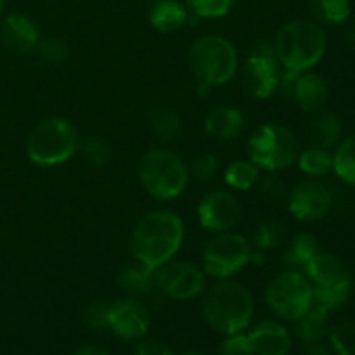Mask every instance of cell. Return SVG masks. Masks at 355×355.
Listing matches in <instances>:
<instances>
[{
  "label": "cell",
  "instance_id": "cell-1",
  "mask_svg": "<svg viewBox=\"0 0 355 355\" xmlns=\"http://www.w3.org/2000/svg\"><path fill=\"white\" fill-rule=\"evenodd\" d=\"M184 241V222L170 210H153L135 224L132 232V255L151 269L173 259Z\"/></svg>",
  "mask_w": 355,
  "mask_h": 355
},
{
  "label": "cell",
  "instance_id": "cell-2",
  "mask_svg": "<svg viewBox=\"0 0 355 355\" xmlns=\"http://www.w3.org/2000/svg\"><path fill=\"white\" fill-rule=\"evenodd\" d=\"M255 304L248 288L231 279H220L205 293L203 315L210 328L222 335L241 333L250 326Z\"/></svg>",
  "mask_w": 355,
  "mask_h": 355
},
{
  "label": "cell",
  "instance_id": "cell-3",
  "mask_svg": "<svg viewBox=\"0 0 355 355\" xmlns=\"http://www.w3.org/2000/svg\"><path fill=\"white\" fill-rule=\"evenodd\" d=\"M328 45L326 31L315 21L297 19L284 24L274 40V54L288 71H309L322 59Z\"/></svg>",
  "mask_w": 355,
  "mask_h": 355
},
{
  "label": "cell",
  "instance_id": "cell-4",
  "mask_svg": "<svg viewBox=\"0 0 355 355\" xmlns=\"http://www.w3.org/2000/svg\"><path fill=\"white\" fill-rule=\"evenodd\" d=\"M139 179L149 196L168 201L180 196L189 182V166L177 153L155 148L144 153L139 163Z\"/></svg>",
  "mask_w": 355,
  "mask_h": 355
},
{
  "label": "cell",
  "instance_id": "cell-5",
  "mask_svg": "<svg viewBox=\"0 0 355 355\" xmlns=\"http://www.w3.org/2000/svg\"><path fill=\"white\" fill-rule=\"evenodd\" d=\"M80 139L75 125L61 116L42 120L30 132L26 155L38 166H58L73 158L78 151Z\"/></svg>",
  "mask_w": 355,
  "mask_h": 355
},
{
  "label": "cell",
  "instance_id": "cell-6",
  "mask_svg": "<svg viewBox=\"0 0 355 355\" xmlns=\"http://www.w3.org/2000/svg\"><path fill=\"white\" fill-rule=\"evenodd\" d=\"M189 66L200 85L220 87L238 71V52L227 38L205 35L191 45Z\"/></svg>",
  "mask_w": 355,
  "mask_h": 355
},
{
  "label": "cell",
  "instance_id": "cell-7",
  "mask_svg": "<svg viewBox=\"0 0 355 355\" xmlns=\"http://www.w3.org/2000/svg\"><path fill=\"white\" fill-rule=\"evenodd\" d=\"M250 159L267 172H281L297 163L300 144L284 125L266 123L257 128L248 141Z\"/></svg>",
  "mask_w": 355,
  "mask_h": 355
},
{
  "label": "cell",
  "instance_id": "cell-8",
  "mask_svg": "<svg viewBox=\"0 0 355 355\" xmlns=\"http://www.w3.org/2000/svg\"><path fill=\"white\" fill-rule=\"evenodd\" d=\"M266 302L284 321H298L314 304L311 281L300 270H284L267 284Z\"/></svg>",
  "mask_w": 355,
  "mask_h": 355
},
{
  "label": "cell",
  "instance_id": "cell-9",
  "mask_svg": "<svg viewBox=\"0 0 355 355\" xmlns=\"http://www.w3.org/2000/svg\"><path fill=\"white\" fill-rule=\"evenodd\" d=\"M250 241L236 232H218L203 250V270L217 279H229L250 263Z\"/></svg>",
  "mask_w": 355,
  "mask_h": 355
},
{
  "label": "cell",
  "instance_id": "cell-10",
  "mask_svg": "<svg viewBox=\"0 0 355 355\" xmlns=\"http://www.w3.org/2000/svg\"><path fill=\"white\" fill-rule=\"evenodd\" d=\"M155 286L170 298L189 300L205 288V270L186 260H168L155 270Z\"/></svg>",
  "mask_w": 355,
  "mask_h": 355
},
{
  "label": "cell",
  "instance_id": "cell-11",
  "mask_svg": "<svg viewBox=\"0 0 355 355\" xmlns=\"http://www.w3.org/2000/svg\"><path fill=\"white\" fill-rule=\"evenodd\" d=\"M243 80L248 92L259 99H267L279 87L281 64L272 47L260 44L252 49L243 68Z\"/></svg>",
  "mask_w": 355,
  "mask_h": 355
},
{
  "label": "cell",
  "instance_id": "cell-12",
  "mask_svg": "<svg viewBox=\"0 0 355 355\" xmlns=\"http://www.w3.org/2000/svg\"><path fill=\"white\" fill-rule=\"evenodd\" d=\"M288 99H293L307 113H318L326 106L329 97L328 85L315 73L288 71L281 73L279 87Z\"/></svg>",
  "mask_w": 355,
  "mask_h": 355
},
{
  "label": "cell",
  "instance_id": "cell-13",
  "mask_svg": "<svg viewBox=\"0 0 355 355\" xmlns=\"http://www.w3.org/2000/svg\"><path fill=\"white\" fill-rule=\"evenodd\" d=\"M241 218V207L229 191L217 189L208 193L198 205V220L208 232H227Z\"/></svg>",
  "mask_w": 355,
  "mask_h": 355
},
{
  "label": "cell",
  "instance_id": "cell-14",
  "mask_svg": "<svg viewBox=\"0 0 355 355\" xmlns=\"http://www.w3.org/2000/svg\"><path fill=\"white\" fill-rule=\"evenodd\" d=\"M331 203V193L324 184L305 180L290 193L288 210L297 220H319L328 215Z\"/></svg>",
  "mask_w": 355,
  "mask_h": 355
},
{
  "label": "cell",
  "instance_id": "cell-15",
  "mask_svg": "<svg viewBox=\"0 0 355 355\" xmlns=\"http://www.w3.org/2000/svg\"><path fill=\"white\" fill-rule=\"evenodd\" d=\"M107 328L123 340L142 338L149 329L148 311L134 298L113 302L107 309Z\"/></svg>",
  "mask_w": 355,
  "mask_h": 355
},
{
  "label": "cell",
  "instance_id": "cell-16",
  "mask_svg": "<svg viewBox=\"0 0 355 355\" xmlns=\"http://www.w3.org/2000/svg\"><path fill=\"white\" fill-rule=\"evenodd\" d=\"M0 38L9 51L23 54L33 51L40 42V33L33 21L24 14H10L0 26Z\"/></svg>",
  "mask_w": 355,
  "mask_h": 355
},
{
  "label": "cell",
  "instance_id": "cell-17",
  "mask_svg": "<svg viewBox=\"0 0 355 355\" xmlns=\"http://www.w3.org/2000/svg\"><path fill=\"white\" fill-rule=\"evenodd\" d=\"M309 281L312 286H342V284H352L349 269L338 257L331 253L319 252L305 267Z\"/></svg>",
  "mask_w": 355,
  "mask_h": 355
},
{
  "label": "cell",
  "instance_id": "cell-18",
  "mask_svg": "<svg viewBox=\"0 0 355 355\" xmlns=\"http://www.w3.org/2000/svg\"><path fill=\"white\" fill-rule=\"evenodd\" d=\"M255 355H288L291 349V338L283 324L274 321H263L257 324L248 335Z\"/></svg>",
  "mask_w": 355,
  "mask_h": 355
},
{
  "label": "cell",
  "instance_id": "cell-19",
  "mask_svg": "<svg viewBox=\"0 0 355 355\" xmlns=\"http://www.w3.org/2000/svg\"><path fill=\"white\" fill-rule=\"evenodd\" d=\"M245 127L241 111L232 106H217L208 113L205 120V130L215 141H231L238 137Z\"/></svg>",
  "mask_w": 355,
  "mask_h": 355
},
{
  "label": "cell",
  "instance_id": "cell-20",
  "mask_svg": "<svg viewBox=\"0 0 355 355\" xmlns=\"http://www.w3.org/2000/svg\"><path fill=\"white\" fill-rule=\"evenodd\" d=\"M189 19L187 9L177 0H159L155 2L151 14H149V21H151L153 28L162 33H172V31L180 30L184 24Z\"/></svg>",
  "mask_w": 355,
  "mask_h": 355
},
{
  "label": "cell",
  "instance_id": "cell-21",
  "mask_svg": "<svg viewBox=\"0 0 355 355\" xmlns=\"http://www.w3.org/2000/svg\"><path fill=\"white\" fill-rule=\"evenodd\" d=\"M319 253V241L311 232H300L291 239L286 253H284V262L291 269L300 270L307 267V263Z\"/></svg>",
  "mask_w": 355,
  "mask_h": 355
},
{
  "label": "cell",
  "instance_id": "cell-22",
  "mask_svg": "<svg viewBox=\"0 0 355 355\" xmlns=\"http://www.w3.org/2000/svg\"><path fill=\"white\" fill-rule=\"evenodd\" d=\"M328 314L329 311H326L324 307L312 304V307L305 312V315H302L297 321L300 338L304 342L312 343V345L321 342L328 331Z\"/></svg>",
  "mask_w": 355,
  "mask_h": 355
},
{
  "label": "cell",
  "instance_id": "cell-23",
  "mask_svg": "<svg viewBox=\"0 0 355 355\" xmlns=\"http://www.w3.org/2000/svg\"><path fill=\"white\" fill-rule=\"evenodd\" d=\"M155 270L148 266H130L118 274V284L123 291L132 295L149 293L155 286Z\"/></svg>",
  "mask_w": 355,
  "mask_h": 355
},
{
  "label": "cell",
  "instance_id": "cell-24",
  "mask_svg": "<svg viewBox=\"0 0 355 355\" xmlns=\"http://www.w3.org/2000/svg\"><path fill=\"white\" fill-rule=\"evenodd\" d=\"M311 135L318 148L331 149L333 146L338 144L340 137H342V121L333 113L319 114L312 123Z\"/></svg>",
  "mask_w": 355,
  "mask_h": 355
},
{
  "label": "cell",
  "instance_id": "cell-25",
  "mask_svg": "<svg viewBox=\"0 0 355 355\" xmlns=\"http://www.w3.org/2000/svg\"><path fill=\"white\" fill-rule=\"evenodd\" d=\"M225 184L236 191H248L257 186L260 179V168L252 159H236L225 168Z\"/></svg>",
  "mask_w": 355,
  "mask_h": 355
},
{
  "label": "cell",
  "instance_id": "cell-26",
  "mask_svg": "<svg viewBox=\"0 0 355 355\" xmlns=\"http://www.w3.org/2000/svg\"><path fill=\"white\" fill-rule=\"evenodd\" d=\"M149 127L163 141H173L182 132V120L170 107H155L148 116Z\"/></svg>",
  "mask_w": 355,
  "mask_h": 355
},
{
  "label": "cell",
  "instance_id": "cell-27",
  "mask_svg": "<svg viewBox=\"0 0 355 355\" xmlns=\"http://www.w3.org/2000/svg\"><path fill=\"white\" fill-rule=\"evenodd\" d=\"M333 172L355 187V134L343 139L333 153Z\"/></svg>",
  "mask_w": 355,
  "mask_h": 355
},
{
  "label": "cell",
  "instance_id": "cell-28",
  "mask_svg": "<svg viewBox=\"0 0 355 355\" xmlns=\"http://www.w3.org/2000/svg\"><path fill=\"white\" fill-rule=\"evenodd\" d=\"M298 168L312 177L328 175L333 170V153L329 149H322L314 146L302 151L297 158Z\"/></svg>",
  "mask_w": 355,
  "mask_h": 355
},
{
  "label": "cell",
  "instance_id": "cell-29",
  "mask_svg": "<svg viewBox=\"0 0 355 355\" xmlns=\"http://www.w3.org/2000/svg\"><path fill=\"white\" fill-rule=\"evenodd\" d=\"M311 9L319 21L342 24L350 17L349 0H311Z\"/></svg>",
  "mask_w": 355,
  "mask_h": 355
},
{
  "label": "cell",
  "instance_id": "cell-30",
  "mask_svg": "<svg viewBox=\"0 0 355 355\" xmlns=\"http://www.w3.org/2000/svg\"><path fill=\"white\" fill-rule=\"evenodd\" d=\"M284 236H286V227L281 222H262L253 234V245H255V250L267 253L269 250L277 248L284 241Z\"/></svg>",
  "mask_w": 355,
  "mask_h": 355
},
{
  "label": "cell",
  "instance_id": "cell-31",
  "mask_svg": "<svg viewBox=\"0 0 355 355\" xmlns=\"http://www.w3.org/2000/svg\"><path fill=\"white\" fill-rule=\"evenodd\" d=\"M352 284H342V286H312V298L315 305H321L326 311H335L342 307L350 297Z\"/></svg>",
  "mask_w": 355,
  "mask_h": 355
},
{
  "label": "cell",
  "instance_id": "cell-32",
  "mask_svg": "<svg viewBox=\"0 0 355 355\" xmlns=\"http://www.w3.org/2000/svg\"><path fill=\"white\" fill-rule=\"evenodd\" d=\"M329 342L338 355H355V322L345 321L329 333Z\"/></svg>",
  "mask_w": 355,
  "mask_h": 355
},
{
  "label": "cell",
  "instance_id": "cell-33",
  "mask_svg": "<svg viewBox=\"0 0 355 355\" xmlns=\"http://www.w3.org/2000/svg\"><path fill=\"white\" fill-rule=\"evenodd\" d=\"M186 3L198 17H222L231 10L234 0H186Z\"/></svg>",
  "mask_w": 355,
  "mask_h": 355
},
{
  "label": "cell",
  "instance_id": "cell-34",
  "mask_svg": "<svg viewBox=\"0 0 355 355\" xmlns=\"http://www.w3.org/2000/svg\"><path fill=\"white\" fill-rule=\"evenodd\" d=\"M218 172V159L215 155L210 153H205L200 155L198 158L193 159L189 166V175H193V179H196L198 182H210Z\"/></svg>",
  "mask_w": 355,
  "mask_h": 355
},
{
  "label": "cell",
  "instance_id": "cell-35",
  "mask_svg": "<svg viewBox=\"0 0 355 355\" xmlns=\"http://www.w3.org/2000/svg\"><path fill=\"white\" fill-rule=\"evenodd\" d=\"M80 151H82L83 158H85L90 165L104 166L106 163H110L111 159L110 146L104 141H99V139H89V141H85L80 146Z\"/></svg>",
  "mask_w": 355,
  "mask_h": 355
},
{
  "label": "cell",
  "instance_id": "cell-36",
  "mask_svg": "<svg viewBox=\"0 0 355 355\" xmlns=\"http://www.w3.org/2000/svg\"><path fill=\"white\" fill-rule=\"evenodd\" d=\"M37 47L40 49L42 58L47 59V61L51 62L64 61V59L68 58V45H66V42L59 37L44 38V40L38 42Z\"/></svg>",
  "mask_w": 355,
  "mask_h": 355
},
{
  "label": "cell",
  "instance_id": "cell-37",
  "mask_svg": "<svg viewBox=\"0 0 355 355\" xmlns=\"http://www.w3.org/2000/svg\"><path fill=\"white\" fill-rule=\"evenodd\" d=\"M107 309H110V304H104L103 300L90 302L89 307L85 309V314H83L85 324L90 329H97V331L107 328Z\"/></svg>",
  "mask_w": 355,
  "mask_h": 355
},
{
  "label": "cell",
  "instance_id": "cell-38",
  "mask_svg": "<svg viewBox=\"0 0 355 355\" xmlns=\"http://www.w3.org/2000/svg\"><path fill=\"white\" fill-rule=\"evenodd\" d=\"M220 354L222 355H255L253 354L248 335H243V333L227 335V338L222 342Z\"/></svg>",
  "mask_w": 355,
  "mask_h": 355
},
{
  "label": "cell",
  "instance_id": "cell-39",
  "mask_svg": "<svg viewBox=\"0 0 355 355\" xmlns=\"http://www.w3.org/2000/svg\"><path fill=\"white\" fill-rule=\"evenodd\" d=\"M255 187L259 189V193L262 194L263 198H269V200H276V198H279L284 191L283 180L276 175L260 177Z\"/></svg>",
  "mask_w": 355,
  "mask_h": 355
},
{
  "label": "cell",
  "instance_id": "cell-40",
  "mask_svg": "<svg viewBox=\"0 0 355 355\" xmlns=\"http://www.w3.org/2000/svg\"><path fill=\"white\" fill-rule=\"evenodd\" d=\"M135 355H175L165 343L156 342V340H148V342L139 343L135 349Z\"/></svg>",
  "mask_w": 355,
  "mask_h": 355
},
{
  "label": "cell",
  "instance_id": "cell-41",
  "mask_svg": "<svg viewBox=\"0 0 355 355\" xmlns=\"http://www.w3.org/2000/svg\"><path fill=\"white\" fill-rule=\"evenodd\" d=\"M75 355H110L107 350H104L103 347H97V345H85L78 350Z\"/></svg>",
  "mask_w": 355,
  "mask_h": 355
},
{
  "label": "cell",
  "instance_id": "cell-42",
  "mask_svg": "<svg viewBox=\"0 0 355 355\" xmlns=\"http://www.w3.org/2000/svg\"><path fill=\"white\" fill-rule=\"evenodd\" d=\"M305 355H329V352L324 349V347L314 345V347H311V349L307 350V354H305Z\"/></svg>",
  "mask_w": 355,
  "mask_h": 355
},
{
  "label": "cell",
  "instance_id": "cell-43",
  "mask_svg": "<svg viewBox=\"0 0 355 355\" xmlns=\"http://www.w3.org/2000/svg\"><path fill=\"white\" fill-rule=\"evenodd\" d=\"M182 355H210L207 352H203V350H198V349H191V350H186Z\"/></svg>",
  "mask_w": 355,
  "mask_h": 355
},
{
  "label": "cell",
  "instance_id": "cell-44",
  "mask_svg": "<svg viewBox=\"0 0 355 355\" xmlns=\"http://www.w3.org/2000/svg\"><path fill=\"white\" fill-rule=\"evenodd\" d=\"M347 38H349V42H350V44H352L354 47H355V26L352 28V30L349 31V33H347Z\"/></svg>",
  "mask_w": 355,
  "mask_h": 355
},
{
  "label": "cell",
  "instance_id": "cell-45",
  "mask_svg": "<svg viewBox=\"0 0 355 355\" xmlns=\"http://www.w3.org/2000/svg\"><path fill=\"white\" fill-rule=\"evenodd\" d=\"M3 7H6V0H0V14H2Z\"/></svg>",
  "mask_w": 355,
  "mask_h": 355
},
{
  "label": "cell",
  "instance_id": "cell-46",
  "mask_svg": "<svg viewBox=\"0 0 355 355\" xmlns=\"http://www.w3.org/2000/svg\"><path fill=\"white\" fill-rule=\"evenodd\" d=\"M155 2H159V0H155Z\"/></svg>",
  "mask_w": 355,
  "mask_h": 355
}]
</instances>
